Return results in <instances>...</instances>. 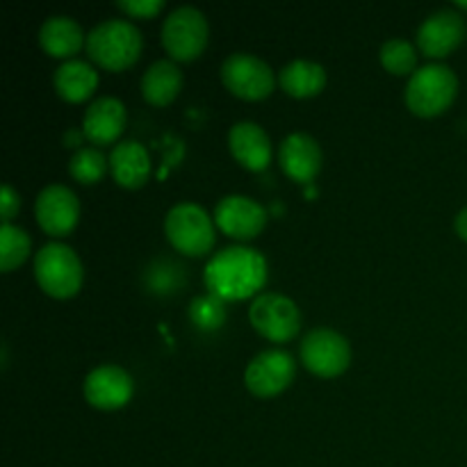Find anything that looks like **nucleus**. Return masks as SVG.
<instances>
[{
    "label": "nucleus",
    "mask_w": 467,
    "mask_h": 467,
    "mask_svg": "<svg viewBox=\"0 0 467 467\" xmlns=\"http://www.w3.org/2000/svg\"><path fill=\"white\" fill-rule=\"evenodd\" d=\"M164 233L178 254L187 258H201L214 249L217 223L201 205L178 203L169 210L164 219Z\"/></svg>",
    "instance_id": "20e7f679"
},
{
    "label": "nucleus",
    "mask_w": 467,
    "mask_h": 467,
    "mask_svg": "<svg viewBox=\"0 0 467 467\" xmlns=\"http://www.w3.org/2000/svg\"><path fill=\"white\" fill-rule=\"evenodd\" d=\"M126 105L114 96H100L91 100L82 119V135L94 146H108L121 137L126 128Z\"/></svg>",
    "instance_id": "dca6fc26"
},
{
    "label": "nucleus",
    "mask_w": 467,
    "mask_h": 467,
    "mask_svg": "<svg viewBox=\"0 0 467 467\" xmlns=\"http://www.w3.org/2000/svg\"><path fill=\"white\" fill-rule=\"evenodd\" d=\"M251 327L267 337L269 342H290L296 337L301 328V313L299 306L285 295L278 292H263L254 299L249 308Z\"/></svg>",
    "instance_id": "0eeeda50"
},
{
    "label": "nucleus",
    "mask_w": 467,
    "mask_h": 467,
    "mask_svg": "<svg viewBox=\"0 0 467 467\" xmlns=\"http://www.w3.org/2000/svg\"><path fill=\"white\" fill-rule=\"evenodd\" d=\"M53 85L59 99H64L67 103H85L99 87V73L89 62L68 59L55 71Z\"/></svg>",
    "instance_id": "412c9836"
},
{
    "label": "nucleus",
    "mask_w": 467,
    "mask_h": 467,
    "mask_svg": "<svg viewBox=\"0 0 467 467\" xmlns=\"http://www.w3.org/2000/svg\"><path fill=\"white\" fill-rule=\"evenodd\" d=\"M85 48L91 62L99 64L100 68L126 71L140 59L144 39L132 23L123 21V18H109V21L99 23L87 35Z\"/></svg>",
    "instance_id": "f03ea898"
},
{
    "label": "nucleus",
    "mask_w": 467,
    "mask_h": 467,
    "mask_svg": "<svg viewBox=\"0 0 467 467\" xmlns=\"http://www.w3.org/2000/svg\"><path fill=\"white\" fill-rule=\"evenodd\" d=\"M108 169L109 160L96 146H82L68 160V173L80 185H96V182L103 181Z\"/></svg>",
    "instance_id": "5701e85b"
},
{
    "label": "nucleus",
    "mask_w": 467,
    "mask_h": 467,
    "mask_svg": "<svg viewBox=\"0 0 467 467\" xmlns=\"http://www.w3.org/2000/svg\"><path fill=\"white\" fill-rule=\"evenodd\" d=\"M228 149L233 158L249 171H265L272 162V140L254 121H240L231 128Z\"/></svg>",
    "instance_id": "f3484780"
},
{
    "label": "nucleus",
    "mask_w": 467,
    "mask_h": 467,
    "mask_svg": "<svg viewBox=\"0 0 467 467\" xmlns=\"http://www.w3.org/2000/svg\"><path fill=\"white\" fill-rule=\"evenodd\" d=\"M18 208H21V196L12 185H3V199H0V213H3V223H12L16 217Z\"/></svg>",
    "instance_id": "cd10ccee"
},
{
    "label": "nucleus",
    "mask_w": 467,
    "mask_h": 467,
    "mask_svg": "<svg viewBox=\"0 0 467 467\" xmlns=\"http://www.w3.org/2000/svg\"><path fill=\"white\" fill-rule=\"evenodd\" d=\"M187 313H190L192 324L196 328H201V331H217L226 322V301L208 292V295L194 296Z\"/></svg>",
    "instance_id": "a878e982"
},
{
    "label": "nucleus",
    "mask_w": 467,
    "mask_h": 467,
    "mask_svg": "<svg viewBox=\"0 0 467 467\" xmlns=\"http://www.w3.org/2000/svg\"><path fill=\"white\" fill-rule=\"evenodd\" d=\"M205 287L222 301H244L267 283V260L249 246H226L205 265Z\"/></svg>",
    "instance_id": "f257e3e1"
},
{
    "label": "nucleus",
    "mask_w": 467,
    "mask_h": 467,
    "mask_svg": "<svg viewBox=\"0 0 467 467\" xmlns=\"http://www.w3.org/2000/svg\"><path fill=\"white\" fill-rule=\"evenodd\" d=\"M182 89V73L173 59H158L141 76V96L155 108L171 105Z\"/></svg>",
    "instance_id": "aec40b11"
},
{
    "label": "nucleus",
    "mask_w": 467,
    "mask_h": 467,
    "mask_svg": "<svg viewBox=\"0 0 467 467\" xmlns=\"http://www.w3.org/2000/svg\"><path fill=\"white\" fill-rule=\"evenodd\" d=\"M295 358L287 351L267 349L246 365L244 383L251 395L269 400V397H276L283 390H287L290 383L295 381Z\"/></svg>",
    "instance_id": "9d476101"
},
{
    "label": "nucleus",
    "mask_w": 467,
    "mask_h": 467,
    "mask_svg": "<svg viewBox=\"0 0 467 467\" xmlns=\"http://www.w3.org/2000/svg\"><path fill=\"white\" fill-rule=\"evenodd\" d=\"M35 214L41 231L48 233L50 237H64L78 226L80 201L71 187L55 182L39 192L35 201Z\"/></svg>",
    "instance_id": "f8f14e48"
},
{
    "label": "nucleus",
    "mask_w": 467,
    "mask_h": 467,
    "mask_svg": "<svg viewBox=\"0 0 467 467\" xmlns=\"http://www.w3.org/2000/svg\"><path fill=\"white\" fill-rule=\"evenodd\" d=\"M214 223L226 237L249 242L267 226V210L249 196H223L214 208Z\"/></svg>",
    "instance_id": "9b49d317"
},
{
    "label": "nucleus",
    "mask_w": 467,
    "mask_h": 467,
    "mask_svg": "<svg viewBox=\"0 0 467 467\" xmlns=\"http://www.w3.org/2000/svg\"><path fill=\"white\" fill-rule=\"evenodd\" d=\"M381 57L383 68L392 76H413L418 71V50L410 41L406 39H388L381 46Z\"/></svg>",
    "instance_id": "393cba45"
},
{
    "label": "nucleus",
    "mask_w": 467,
    "mask_h": 467,
    "mask_svg": "<svg viewBox=\"0 0 467 467\" xmlns=\"http://www.w3.org/2000/svg\"><path fill=\"white\" fill-rule=\"evenodd\" d=\"M208 18L196 7H178L164 18L162 46L173 62H194L208 46Z\"/></svg>",
    "instance_id": "423d86ee"
},
{
    "label": "nucleus",
    "mask_w": 467,
    "mask_h": 467,
    "mask_svg": "<svg viewBox=\"0 0 467 467\" xmlns=\"http://www.w3.org/2000/svg\"><path fill=\"white\" fill-rule=\"evenodd\" d=\"M454 228H456V233H459L461 240L467 242V208H463L459 214H456Z\"/></svg>",
    "instance_id": "c85d7f7f"
},
{
    "label": "nucleus",
    "mask_w": 467,
    "mask_h": 467,
    "mask_svg": "<svg viewBox=\"0 0 467 467\" xmlns=\"http://www.w3.org/2000/svg\"><path fill=\"white\" fill-rule=\"evenodd\" d=\"M301 363L308 372L322 379H336L351 365V347L345 336L333 328H315L301 340Z\"/></svg>",
    "instance_id": "6e6552de"
},
{
    "label": "nucleus",
    "mask_w": 467,
    "mask_h": 467,
    "mask_svg": "<svg viewBox=\"0 0 467 467\" xmlns=\"http://www.w3.org/2000/svg\"><path fill=\"white\" fill-rule=\"evenodd\" d=\"M324 155L317 141L306 132H292L278 146V164L295 182H313L322 171Z\"/></svg>",
    "instance_id": "2eb2a0df"
},
{
    "label": "nucleus",
    "mask_w": 467,
    "mask_h": 467,
    "mask_svg": "<svg viewBox=\"0 0 467 467\" xmlns=\"http://www.w3.org/2000/svg\"><path fill=\"white\" fill-rule=\"evenodd\" d=\"M222 82L242 100H263L276 87L272 67L251 53H233L222 64Z\"/></svg>",
    "instance_id": "1a4fd4ad"
},
{
    "label": "nucleus",
    "mask_w": 467,
    "mask_h": 467,
    "mask_svg": "<svg viewBox=\"0 0 467 467\" xmlns=\"http://www.w3.org/2000/svg\"><path fill=\"white\" fill-rule=\"evenodd\" d=\"M278 85L292 99H313L327 87V71L310 59H292L278 73Z\"/></svg>",
    "instance_id": "4be33fe9"
},
{
    "label": "nucleus",
    "mask_w": 467,
    "mask_h": 467,
    "mask_svg": "<svg viewBox=\"0 0 467 467\" xmlns=\"http://www.w3.org/2000/svg\"><path fill=\"white\" fill-rule=\"evenodd\" d=\"M465 39V21L454 9H441L424 18L418 30V46L424 57L442 59L454 53Z\"/></svg>",
    "instance_id": "4468645a"
},
{
    "label": "nucleus",
    "mask_w": 467,
    "mask_h": 467,
    "mask_svg": "<svg viewBox=\"0 0 467 467\" xmlns=\"http://www.w3.org/2000/svg\"><path fill=\"white\" fill-rule=\"evenodd\" d=\"M119 9L132 18H153L164 9L162 0H119Z\"/></svg>",
    "instance_id": "bb28decb"
},
{
    "label": "nucleus",
    "mask_w": 467,
    "mask_h": 467,
    "mask_svg": "<svg viewBox=\"0 0 467 467\" xmlns=\"http://www.w3.org/2000/svg\"><path fill=\"white\" fill-rule=\"evenodd\" d=\"M39 46L50 57L68 62L87 46V36L71 16H48L39 27Z\"/></svg>",
    "instance_id": "6ab92c4d"
},
{
    "label": "nucleus",
    "mask_w": 467,
    "mask_h": 467,
    "mask_svg": "<svg viewBox=\"0 0 467 467\" xmlns=\"http://www.w3.org/2000/svg\"><path fill=\"white\" fill-rule=\"evenodd\" d=\"M35 278L36 285L53 299H73L80 292L85 272L71 246L50 242L36 254Z\"/></svg>",
    "instance_id": "39448f33"
},
{
    "label": "nucleus",
    "mask_w": 467,
    "mask_h": 467,
    "mask_svg": "<svg viewBox=\"0 0 467 467\" xmlns=\"http://www.w3.org/2000/svg\"><path fill=\"white\" fill-rule=\"evenodd\" d=\"M30 249L32 240L23 228L14 226V223H3L0 228V269L5 274L21 267L30 255Z\"/></svg>",
    "instance_id": "b1692460"
},
{
    "label": "nucleus",
    "mask_w": 467,
    "mask_h": 467,
    "mask_svg": "<svg viewBox=\"0 0 467 467\" xmlns=\"http://www.w3.org/2000/svg\"><path fill=\"white\" fill-rule=\"evenodd\" d=\"M459 96V78L445 64H427L410 76L406 105L415 117L431 119L447 112Z\"/></svg>",
    "instance_id": "7ed1b4c3"
},
{
    "label": "nucleus",
    "mask_w": 467,
    "mask_h": 467,
    "mask_svg": "<svg viewBox=\"0 0 467 467\" xmlns=\"http://www.w3.org/2000/svg\"><path fill=\"white\" fill-rule=\"evenodd\" d=\"M109 173L123 190H140L150 173V155L140 141H121L109 153Z\"/></svg>",
    "instance_id": "a211bd4d"
},
{
    "label": "nucleus",
    "mask_w": 467,
    "mask_h": 467,
    "mask_svg": "<svg viewBox=\"0 0 467 467\" xmlns=\"http://www.w3.org/2000/svg\"><path fill=\"white\" fill-rule=\"evenodd\" d=\"M82 392H85L87 404L94 409L119 410L132 400L135 383L130 374L119 365H100L87 374Z\"/></svg>",
    "instance_id": "ddd939ff"
},
{
    "label": "nucleus",
    "mask_w": 467,
    "mask_h": 467,
    "mask_svg": "<svg viewBox=\"0 0 467 467\" xmlns=\"http://www.w3.org/2000/svg\"><path fill=\"white\" fill-rule=\"evenodd\" d=\"M456 7L465 9V12H467V0H459V3H456Z\"/></svg>",
    "instance_id": "c756f323"
}]
</instances>
